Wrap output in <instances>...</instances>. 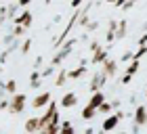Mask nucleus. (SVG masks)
I'll return each instance as SVG.
<instances>
[{
    "mask_svg": "<svg viewBox=\"0 0 147 134\" xmlns=\"http://www.w3.org/2000/svg\"><path fill=\"white\" fill-rule=\"evenodd\" d=\"M76 44H78V38H76V36H74V38L69 36V38H67V40H65V42L55 50V55L51 57V63H49V65H51V67H55V69L63 67V61L71 55V50H74V46H76Z\"/></svg>",
    "mask_w": 147,
    "mask_h": 134,
    "instance_id": "obj_1",
    "label": "nucleus"
},
{
    "mask_svg": "<svg viewBox=\"0 0 147 134\" xmlns=\"http://www.w3.org/2000/svg\"><path fill=\"white\" fill-rule=\"evenodd\" d=\"M25 107H28V94L25 92H17V94L9 96V111L11 115H21L25 111Z\"/></svg>",
    "mask_w": 147,
    "mask_h": 134,
    "instance_id": "obj_2",
    "label": "nucleus"
},
{
    "mask_svg": "<svg viewBox=\"0 0 147 134\" xmlns=\"http://www.w3.org/2000/svg\"><path fill=\"white\" fill-rule=\"evenodd\" d=\"M51 100H53V92L51 90H42V92H38V94L32 98L30 107L32 109H46V105H49Z\"/></svg>",
    "mask_w": 147,
    "mask_h": 134,
    "instance_id": "obj_3",
    "label": "nucleus"
},
{
    "mask_svg": "<svg viewBox=\"0 0 147 134\" xmlns=\"http://www.w3.org/2000/svg\"><path fill=\"white\" fill-rule=\"evenodd\" d=\"M105 84H107V78H105L99 69H95V71H92V78H90V84H88V92H90V94H95V92L103 90Z\"/></svg>",
    "mask_w": 147,
    "mask_h": 134,
    "instance_id": "obj_4",
    "label": "nucleus"
},
{
    "mask_svg": "<svg viewBox=\"0 0 147 134\" xmlns=\"http://www.w3.org/2000/svg\"><path fill=\"white\" fill-rule=\"evenodd\" d=\"M118 69H120V65H118L116 59H111V57H109V59H105V61H103L101 65H99V71H101L107 80H111L113 76H116Z\"/></svg>",
    "mask_w": 147,
    "mask_h": 134,
    "instance_id": "obj_5",
    "label": "nucleus"
},
{
    "mask_svg": "<svg viewBox=\"0 0 147 134\" xmlns=\"http://www.w3.org/2000/svg\"><path fill=\"white\" fill-rule=\"evenodd\" d=\"M32 23H34V13H32L30 9L21 11L15 19H13V25H21V27H23L25 31H28V29L32 27Z\"/></svg>",
    "mask_w": 147,
    "mask_h": 134,
    "instance_id": "obj_6",
    "label": "nucleus"
},
{
    "mask_svg": "<svg viewBox=\"0 0 147 134\" xmlns=\"http://www.w3.org/2000/svg\"><path fill=\"white\" fill-rule=\"evenodd\" d=\"M109 50H111V46H101V48H99L97 52H95V55H90V59H88V61H90V65H95V67H99V65H101L103 61H105V59H109Z\"/></svg>",
    "mask_w": 147,
    "mask_h": 134,
    "instance_id": "obj_7",
    "label": "nucleus"
},
{
    "mask_svg": "<svg viewBox=\"0 0 147 134\" xmlns=\"http://www.w3.org/2000/svg\"><path fill=\"white\" fill-rule=\"evenodd\" d=\"M132 119H135V126H139V128L147 126V105H137Z\"/></svg>",
    "mask_w": 147,
    "mask_h": 134,
    "instance_id": "obj_8",
    "label": "nucleus"
},
{
    "mask_svg": "<svg viewBox=\"0 0 147 134\" xmlns=\"http://www.w3.org/2000/svg\"><path fill=\"white\" fill-rule=\"evenodd\" d=\"M116 27H118V19L111 17L107 21V29H105V46H111L116 42Z\"/></svg>",
    "mask_w": 147,
    "mask_h": 134,
    "instance_id": "obj_9",
    "label": "nucleus"
},
{
    "mask_svg": "<svg viewBox=\"0 0 147 134\" xmlns=\"http://www.w3.org/2000/svg\"><path fill=\"white\" fill-rule=\"evenodd\" d=\"M61 109H74V107L78 105V94L76 92H65V94L59 98V103H57Z\"/></svg>",
    "mask_w": 147,
    "mask_h": 134,
    "instance_id": "obj_10",
    "label": "nucleus"
},
{
    "mask_svg": "<svg viewBox=\"0 0 147 134\" xmlns=\"http://www.w3.org/2000/svg\"><path fill=\"white\" fill-rule=\"evenodd\" d=\"M23 132H25V134H38V132H40V122H38L36 115L25 117V122H23Z\"/></svg>",
    "mask_w": 147,
    "mask_h": 134,
    "instance_id": "obj_11",
    "label": "nucleus"
},
{
    "mask_svg": "<svg viewBox=\"0 0 147 134\" xmlns=\"http://www.w3.org/2000/svg\"><path fill=\"white\" fill-rule=\"evenodd\" d=\"M105 100H107V96H105V92L103 90H99V92H95V94H90L88 96V103H86V105H88V107H92V109H99V107H101L103 103H105Z\"/></svg>",
    "mask_w": 147,
    "mask_h": 134,
    "instance_id": "obj_12",
    "label": "nucleus"
},
{
    "mask_svg": "<svg viewBox=\"0 0 147 134\" xmlns=\"http://www.w3.org/2000/svg\"><path fill=\"white\" fill-rule=\"evenodd\" d=\"M67 84V67H59L55 73V80H53V86L55 88H61V86Z\"/></svg>",
    "mask_w": 147,
    "mask_h": 134,
    "instance_id": "obj_13",
    "label": "nucleus"
},
{
    "mask_svg": "<svg viewBox=\"0 0 147 134\" xmlns=\"http://www.w3.org/2000/svg\"><path fill=\"white\" fill-rule=\"evenodd\" d=\"M118 124H120V122H118V117L111 113V115H107V117L103 119V124H101V132H103V134H107V132H111V130H116V128H118Z\"/></svg>",
    "mask_w": 147,
    "mask_h": 134,
    "instance_id": "obj_14",
    "label": "nucleus"
},
{
    "mask_svg": "<svg viewBox=\"0 0 147 134\" xmlns=\"http://www.w3.org/2000/svg\"><path fill=\"white\" fill-rule=\"evenodd\" d=\"M86 73H88V67L78 65V67H74V69H67V80H82Z\"/></svg>",
    "mask_w": 147,
    "mask_h": 134,
    "instance_id": "obj_15",
    "label": "nucleus"
},
{
    "mask_svg": "<svg viewBox=\"0 0 147 134\" xmlns=\"http://www.w3.org/2000/svg\"><path fill=\"white\" fill-rule=\"evenodd\" d=\"M126 31H128V21H126V17H122V19H118L116 40H124V38H126Z\"/></svg>",
    "mask_w": 147,
    "mask_h": 134,
    "instance_id": "obj_16",
    "label": "nucleus"
},
{
    "mask_svg": "<svg viewBox=\"0 0 147 134\" xmlns=\"http://www.w3.org/2000/svg\"><path fill=\"white\" fill-rule=\"evenodd\" d=\"M59 134H76V126H74L71 119H61V126H59Z\"/></svg>",
    "mask_w": 147,
    "mask_h": 134,
    "instance_id": "obj_17",
    "label": "nucleus"
},
{
    "mask_svg": "<svg viewBox=\"0 0 147 134\" xmlns=\"http://www.w3.org/2000/svg\"><path fill=\"white\" fill-rule=\"evenodd\" d=\"M139 69H141V61H130L128 65H124V73L126 76H132V78H135V73Z\"/></svg>",
    "mask_w": 147,
    "mask_h": 134,
    "instance_id": "obj_18",
    "label": "nucleus"
},
{
    "mask_svg": "<svg viewBox=\"0 0 147 134\" xmlns=\"http://www.w3.org/2000/svg\"><path fill=\"white\" fill-rule=\"evenodd\" d=\"M19 11H21V9H19L17 2H6V17L4 19H15Z\"/></svg>",
    "mask_w": 147,
    "mask_h": 134,
    "instance_id": "obj_19",
    "label": "nucleus"
},
{
    "mask_svg": "<svg viewBox=\"0 0 147 134\" xmlns=\"http://www.w3.org/2000/svg\"><path fill=\"white\" fill-rule=\"evenodd\" d=\"M97 115V111L92 109V107H88V105H84V109H82V113H80V117L84 119V122H92V117Z\"/></svg>",
    "mask_w": 147,
    "mask_h": 134,
    "instance_id": "obj_20",
    "label": "nucleus"
},
{
    "mask_svg": "<svg viewBox=\"0 0 147 134\" xmlns=\"http://www.w3.org/2000/svg\"><path fill=\"white\" fill-rule=\"evenodd\" d=\"M4 92L9 96L17 94V80H6V82H4Z\"/></svg>",
    "mask_w": 147,
    "mask_h": 134,
    "instance_id": "obj_21",
    "label": "nucleus"
},
{
    "mask_svg": "<svg viewBox=\"0 0 147 134\" xmlns=\"http://www.w3.org/2000/svg\"><path fill=\"white\" fill-rule=\"evenodd\" d=\"M32 44H34V40H32V38H25L23 42H21V46H19V52H21V55L25 57V55H28V52L32 50Z\"/></svg>",
    "mask_w": 147,
    "mask_h": 134,
    "instance_id": "obj_22",
    "label": "nucleus"
},
{
    "mask_svg": "<svg viewBox=\"0 0 147 134\" xmlns=\"http://www.w3.org/2000/svg\"><path fill=\"white\" fill-rule=\"evenodd\" d=\"M113 109H111V105H109V100H105V103L97 109V115H111Z\"/></svg>",
    "mask_w": 147,
    "mask_h": 134,
    "instance_id": "obj_23",
    "label": "nucleus"
},
{
    "mask_svg": "<svg viewBox=\"0 0 147 134\" xmlns=\"http://www.w3.org/2000/svg\"><path fill=\"white\" fill-rule=\"evenodd\" d=\"M145 55H147V46H139V48L132 52V61H141Z\"/></svg>",
    "mask_w": 147,
    "mask_h": 134,
    "instance_id": "obj_24",
    "label": "nucleus"
},
{
    "mask_svg": "<svg viewBox=\"0 0 147 134\" xmlns=\"http://www.w3.org/2000/svg\"><path fill=\"white\" fill-rule=\"evenodd\" d=\"M11 34H13V38H15V40H19V38H23V36H25V29L21 27V25H13Z\"/></svg>",
    "mask_w": 147,
    "mask_h": 134,
    "instance_id": "obj_25",
    "label": "nucleus"
},
{
    "mask_svg": "<svg viewBox=\"0 0 147 134\" xmlns=\"http://www.w3.org/2000/svg\"><path fill=\"white\" fill-rule=\"evenodd\" d=\"M132 61V50H124L122 55H120V61H118V65L120 63H124V65H128Z\"/></svg>",
    "mask_w": 147,
    "mask_h": 134,
    "instance_id": "obj_26",
    "label": "nucleus"
},
{
    "mask_svg": "<svg viewBox=\"0 0 147 134\" xmlns=\"http://www.w3.org/2000/svg\"><path fill=\"white\" fill-rule=\"evenodd\" d=\"M101 46H103V44L99 42V40H90V42H88V55H95Z\"/></svg>",
    "mask_w": 147,
    "mask_h": 134,
    "instance_id": "obj_27",
    "label": "nucleus"
},
{
    "mask_svg": "<svg viewBox=\"0 0 147 134\" xmlns=\"http://www.w3.org/2000/svg\"><path fill=\"white\" fill-rule=\"evenodd\" d=\"M55 71H57V69H55V67H51V65H46V67H44V69H40V78H42V80H44V78H49V76H53V73H55Z\"/></svg>",
    "mask_w": 147,
    "mask_h": 134,
    "instance_id": "obj_28",
    "label": "nucleus"
},
{
    "mask_svg": "<svg viewBox=\"0 0 147 134\" xmlns=\"http://www.w3.org/2000/svg\"><path fill=\"white\" fill-rule=\"evenodd\" d=\"M99 25H101V21H97V19H95V21H88V25H86V34H90V31H97L99 29Z\"/></svg>",
    "mask_w": 147,
    "mask_h": 134,
    "instance_id": "obj_29",
    "label": "nucleus"
},
{
    "mask_svg": "<svg viewBox=\"0 0 147 134\" xmlns=\"http://www.w3.org/2000/svg\"><path fill=\"white\" fill-rule=\"evenodd\" d=\"M13 55V52L9 50V48H4V50H0V65H4L6 61H9V57Z\"/></svg>",
    "mask_w": 147,
    "mask_h": 134,
    "instance_id": "obj_30",
    "label": "nucleus"
},
{
    "mask_svg": "<svg viewBox=\"0 0 147 134\" xmlns=\"http://www.w3.org/2000/svg\"><path fill=\"white\" fill-rule=\"evenodd\" d=\"M36 82H42V78H40V71L32 69V73H30V84H36Z\"/></svg>",
    "mask_w": 147,
    "mask_h": 134,
    "instance_id": "obj_31",
    "label": "nucleus"
},
{
    "mask_svg": "<svg viewBox=\"0 0 147 134\" xmlns=\"http://www.w3.org/2000/svg\"><path fill=\"white\" fill-rule=\"evenodd\" d=\"M42 63H44V57H42V55H38V57L34 59V65H32V69L40 71V67H42Z\"/></svg>",
    "mask_w": 147,
    "mask_h": 134,
    "instance_id": "obj_32",
    "label": "nucleus"
},
{
    "mask_svg": "<svg viewBox=\"0 0 147 134\" xmlns=\"http://www.w3.org/2000/svg\"><path fill=\"white\" fill-rule=\"evenodd\" d=\"M109 105H111V109H113V111L122 109V100H120V98H111V100H109Z\"/></svg>",
    "mask_w": 147,
    "mask_h": 134,
    "instance_id": "obj_33",
    "label": "nucleus"
},
{
    "mask_svg": "<svg viewBox=\"0 0 147 134\" xmlns=\"http://www.w3.org/2000/svg\"><path fill=\"white\" fill-rule=\"evenodd\" d=\"M0 40H2V44H6V46H11L13 42H15V38H13V34H6V36H4V38H0Z\"/></svg>",
    "mask_w": 147,
    "mask_h": 134,
    "instance_id": "obj_34",
    "label": "nucleus"
},
{
    "mask_svg": "<svg viewBox=\"0 0 147 134\" xmlns=\"http://www.w3.org/2000/svg\"><path fill=\"white\" fill-rule=\"evenodd\" d=\"M137 44H139V46H147V34H145V31L141 34V36H139V40H137Z\"/></svg>",
    "mask_w": 147,
    "mask_h": 134,
    "instance_id": "obj_35",
    "label": "nucleus"
},
{
    "mask_svg": "<svg viewBox=\"0 0 147 134\" xmlns=\"http://www.w3.org/2000/svg\"><path fill=\"white\" fill-rule=\"evenodd\" d=\"M135 4H137L135 0H128V2H124V4H122V11H130V9H135Z\"/></svg>",
    "mask_w": 147,
    "mask_h": 134,
    "instance_id": "obj_36",
    "label": "nucleus"
},
{
    "mask_svg": "<svg viewBox=\"0 0 147 134\" xmlns=\"http://www.w3.org/2000/svg\"><path fill=\"white\" fill-rule=\"evenodd\" d=\"M6 109H9V96L0 100V111H6Z\"/></svg>",
    "mask_w": 147,
    "mask_h": 134,
    "instance_id": "obj_37",
    "label": "nucleus"
},
{
    "mask_svg": "<svg viewBox=\"0 0 147 134\" xmlns=\"http://www.w3.org/2000/svg\"><path fill=\"white\" fill-rule=\"evenodd\" d=\"M130 82H132V76H126V73L122 76V80H120V84H124V86H126V84H130Z\"/></svg>",
    "mask_w": 147,
    "mask_h": 134,
    "instance_id": "obj_38",
    "label": "nucleus"
},
{
    "mask_svg": "<svg viewBox=\"0 0 147 134\" xmlns=\"http://www.w3.org/2000/svg\"><path fill=\"white\" fill-rule=\"evenodd\" d=\"M69 6H71V9H80V6H82V2H80V0H71V2H69Z\"/></svg>",
    "mask_w": 147,
    "mask_h": 134,
    "instance_id": "obj_39",
    "label": "nucleus"
},
{
    "mask_svg": "<svg viewBox=\"0 0 147 134\" xmlns=\"http://www.w3.org/2000/svg\"><path fill=\"white\" fill-rule=\"evenodd\" d=\"M82 134H97V132H95V128H90V126H88V128H84Z\"/></svg>",
    "mask_w": 147,
    "mask_h": 134,
    "instance_id": "obj_40",
    "label": "nucleus"
},
{
    "mask_svg": "<svg viewBox=\"0 0 147 134\" xmlns=\"http://www.w3.org/2000/svg\"><path fill=\"white\" fill-rule=\"evenodd\" d=\"M61 21H63V15H57L55 19H53V23H61Z\"/></svg>",
    "mask_w": 147,
    "mask_h": 134,
    "instance_id": "obj_41",
    "label": "nucleus"
},
{
    "mask_svg": "<svg viewBox=\"0 0 147 134\" xmlns=\"http://www.w3.org/2000/svg\"><path fill=\"white\" fill-rule=\"evenodd\" d=\"M2 23H4V17H0V25H2Z\"/></svg>",
    "mask_w": 147,
    "mask_h": 134,
    "instance_id": "obj_42",
    "label": "nucleus"
},
{
    "mask_svg": "<svg viewBox=\"0 0 147 134\" xmlns=\"http://www.w3.org/2000/svg\"><path fill=\"white\" fill-rule=\"evenodd\" d=\"M38 134H46V132H44V130H40V132H38Z\"/></svg>",
    "mask_w": 147,
    "mask_h": 134,
    "instance_id": "obj_43",
    "label": "nucleus"
},
{
    "mask_svg": "<svg viewBox=\"0 0 147 134\" xmlns=\"http://www.w3.org/2000/svg\"><path fill=\"white\" fill-rule=\"evenodd\" d=\"M145 98H147V88H145Z\"/></svg>",
    "mask_w": 147,
    "mask_h": 134,
    "instance_id": "obj_44",
    "label": "nucleus"
},
{
    "mask_svg": "<svg viewBox=\"0 0 147 134\" xmlns=\"http://www.w3.org/2000/svg\"><path fill=\"white\" fill-rule=\"evenodd\" d=\"M0 46H2V40H0Z\"/></svg>",
    "mask_w": 147,
    "mask_h": 134,
    "instance_id": "obj_45",
    "label": "nucleus"
},
{
    "mask_svg": "<svg viewBox=\"0 0 147 134\" xmlns=\"http://www.w3.org/2000/svg\"><path fill=\"white\" fill-rule=\"evenodd\" d=\"M120 134H126V132H120Z\"/></svg>",
    "mask_w": 147,
    "mask_h": 134,
    "instance_id": "obj_46",
    "label": "nucleus"
}]
</instances>
